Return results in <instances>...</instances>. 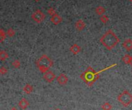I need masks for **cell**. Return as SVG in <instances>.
<instances>
[{
  "label": "cell",
  "instance_id": "cell-13",
  "mask_svg": "<svg viewBox=\"0 0 132 110\" xmlns=\"http://www.w3.org/2000/svg\"><path fill=\"white\" fill-rule=\"evenodd\" d=\"M131 59H132V56H130L129 54H126L124 55L123 57H122V61L124 64L126 65H130V61H131Z\"/></svg>",
  "mask_w": 132,
  "mask_h": 110
},
{
  "label": "cell",
  "instance_id": "cell-3",
  "mask_svg": "<svg viewBox=\"0 0 132 110\" xmlns=\"http://www.w3.org/2000/svg\"><path fill=\"white\" fill-rule=\"evenodd\" d=\"M53 65V60L48 57L47 55H42L37 61H36V66L40 72L45 73L49 71L50 68H51Z\"/></svg>",
  "mask_w": 132,
  "mask_h": 110
},
{
  "label": "cell",
  "instance_id": "cell-25",
  "mask_svg": "<svg viewBox=\"0 0 132 110\" xmlns=\"http://www.w3.org/2000/svg\"><path fill=\"white\" fill-rule=\"evenodd\" d=\"M130 65L132 66V59H131V61H130Z\"/></svg>",
  "mask_w": 132,
  "mask_h": 110
},
{
  "label": "cell",
  "instance_id": "cell-23",
  "mask_svg": "<svg viewBox=\"0 0 132 110\" xmlns=\"http://www.w3.org/2000/svg\"><path fill=\"white\" fill-rule=\"evenodd\" d=\"M7 72H8V69L6 67L4 66L1 67V68H0V73H1L2 75H6Z\"/></svg>",
  "mask_w": 132,
  "mask_h": 110
},
{
  "label": "cell",
  "instance_id": "cell-21",
  "mask_svg": "<svg viewBox=\"0 0 132 110\" xmlns=\"http://www.w3.org/2000/svg\"><path fill=\"white\" fill-rule=\"evenodd\" d=\"M6 34L9 36V37H13V36L15 35V34H16V32L13 29H9L7 30V32H6Z\"/></svg>",
  "mask_w": 132,
  "mask_h": 110
},
{
  "label": "cell",
  "instance_id": "cell-1",
  "mask_svg": "<svg viewBox=\"0 0 132 110\" xmlns=\"http://www.w3.org/2000/svg\"><path fill=\"white\" fill-rule=\"evenodd\" d=\"M100 42L107 50H111L120 43V39L112 30L109 29L102 35Z\"/></svg>",
  "mask_w": 132,
  "mask_h": 110
},
{
  "label": "cell",
  "instance_id": "cell-26",
  "mask_svg": "<svg viewBox=\"0 0 132 110\" xmlns=\"http://www.w3.org/2000/svg\"><path fill=\"white\" fill-rule=\"evenodd\" d=\"M35 1H36V2H39L40 0H35Z\"/></svg>",
  "mask_w": 132,
  "mask_h": 110
},
{
  "label": "cell",
  "instance_id": "cell-11",
  "mask_svg": "<svg viewBox=\"0 0 132 110\" xmlns=\"http://www.w3.org/2000/svg\"><path fill=\"white\" fill-rule=\"evenodd\" d=\"M70 51L73 54V55H76L78 54L79 52H80L81 51V47L77 45V44H73L70 46Z\"/></svg>",
  "mask_w": 132,
  "mask_h": 110
},
{
  "label": "cell",
  "instance_id": "cell-27",
  "mask_svg": "<svg viewBox=\"0 0 132 110\" xmlns=\"http://www.w3.org/2000/svg\"><path fill=\"white\" fill-rule=\"evenodd\" d=\"M55 110H61V109H60V108H56Z\"/></svg>",
  "mask_w": 132,
  "mask_h": 110
},
{
  "label": "cell",
  "instance_id": "cell-9",
  "mask_svg": "<svg viewBox=\"0 0 132 110\" xmlns=\"http://www.w3.org/2000/svg\"><path fill=\"white\" fill-rule=\"evenodd\" d=\"M50 21L52 22L53 24H54V25H58V24H60V22H62L63 19H62V17H60L58 14H55V15H53V16H51Z\"/></svg>",
  "mask_w": 132,
  "mask_h": 110
},
{
  "label": "cell",
  "instance_id": "cell-17",
  "mask_svg": "<svg viewBox=\"0 0 132 110\" xmlns=\"http://www.w3.org/2000/svg\"><path fill=\"white\" fill-rule=\"evenodd\" d=\"M8 58H9V54H8V52H6L4 51V50H2L1 52H0V59H1L2 61H5V60H6Z\"/></svg>",
  "mask_w": 132,
  "mask_h": 110
},
{
  "label": "cell",
  "instance_id": "cell-2",
  "mask_svg": "<svg viewBox=\"0 0 132 110\" xmlns=\"http://www.w3.org/2000/svg\"><path fill=\"white\" fill-rule=\"evenodd\" d=\"M99 74L100 72H96L92 67L88 66L80 75V78L88 86H91L98 79Z\"/></svg>",
  "mask_w": 132,
  "mask_h": 110
},
{
  "label": "cell",
  "instance_id": "cell-12",
  "mask_svg": "<svg viewBox=\"0 0 132 110\" xmlns=\"http://www.w3.org/2000/svg\"><path fill=\"white\" fill-rule=\"evenodd\" d=\"M29 102L27 101V99H22L19 101V107H20L23 110L26 109V108L29 107Z\"/></svg>",
  "mask_w": 132,
  "mask_h": 110
},
{
  "label": "cell",
  "instance_id": "cell-19",
  "mask_svg": "<svg viewBox=\"0 0 132 110\" xmlns=\"http://www.w3.org/2000/svg\"><path fill=\"white\" fill-rule=\"evenodd\" d=\"M100 20L101 21V22H102V23H104V24H107V23L109 22V17H108L107 16H106V15H103V16H101Z\"/></svg>",
  "mask_w": 132,
  "mask_h": 110
},
{
  "label": "cell",
  "instance_id": "cell-28",
  "mask_svg": "<svg viewBox=\"0 0 132 110\" xmlns=\"http://www.w3.org/2000/svg\"><path fill=\"white\" fill-rule=\"evenodd\" d=\"M129 1H130V2H132V0H129Z\"/></svg>",
  "mask_w": 132,
  "mask_h": 110
},
{
  "label": "cell",
  "instance_id": "cell-18",
  "mask_svg": "<svg viewBox=\"0 0 132 110\" xmlns=\"http://www.w3.org/2000/svg\"><path fill=\"white\" fill-rule=\"evenodd\" d=\"M6 32L3 29H0V42L3 43L6 39Z\"/></svg>",
  "mask_w": 132,
  "mask_h": 110
},
{
  "label": "cell",
  "instance_id": "cell-14",
  "mask_svg": "<svg viewBox=\"0 0 132 110\" xmlns=\"http://www.w3.org/2000/svg\"><path fill=\"white\" fill-rule=\"evenodd\" d=\"M105 9L103 7V6H97V8H96V9H95V12H96V14L97 15H98V16H103V15H104V13H105Z\"/></svg>",
  "mask_w": 132,
  "mask_h": 110
},
{
  "label": "cell",
  "instance_id": "cell-10",
  "mask_svg": "<svg viewBox=\"0 0 132 110\" xmlns=\"http://www.w3.org/2000/svg\"><path fill=\"white\" fill-rule=\"evenodd\" d=\"M123 47L127 51L132 50V40L130 39H127L124 43H123Z\"/></svg>",
  "mask_w": 132,
  "mask_h": 110
},
{
  "label": "cell",
  "instance_id": "cell-24",
  "mask_svg": "<svg viewBox=\"0 0 132 110\" xmlns=\"http://www.w3.org/2000/svg\"><path fill=\"white\" fill-rule=\"evenodd\" d=\"M11 110H18V109H17V108H16V107H13V108H12Z\"/></svg>",
  "mask_w": 132,
  "mask_h": 110
},
{
  "label": "cell",
  "instance_id": "cell-5",
  "mask_svg": "<svg viewBox=\"0 0 132 110\" xmlns=\"http://www.w3.org/2000/svg\"><path fill=\"white\" fill-rule=\"evenodd\" d=\"M46 18V15L41 10L38 9L32 14V19L37 23H41Z\"/></svg>",
  "mask_w": 132,
  "mask_h": 110
},
{
  "label": "cell",
  "instance_id": "cell-8",
  "mask_svg": "<svg viewBox=\"0 0 132 110\" xmlns=\"http://www.w3.org/2000/svg\"><path fill=\"white\" fill-rule=\"evenodd\" d=\"M75 27H76V29L78 31H82V30H83V29H85L86 24H85V22H83V19H78V20L76 22V23H75Z\"/></svg>",
  "mask_w": 132,
  "mask_h": 110
},
{
  "label": "cell",
  "instance_id": "cell-15",
  "mask_svg": "<svg viewBox=\"0 0 132 110\" xmlns=\"http://www.w3.org/2000/svg\"><path fill=\"white\" fill-rule=\"evenodd\" d=\"M23 91L26 93V94H29L33 91V87L32 85L30 84H26L24 87H23Z\"/></svg>",
  "mask_w": 132,
  "mask_h": 110
},
{
  "label": "cell",
  "instance_id": "cell-20",
  "mask_svg": "<svg viewBox=\"0 0 132 110\" xmlns=\"http://www.w3.org/2000/svg\"><path fill=\"white\" fill-rule=\"evenodd\" d=\"M12 65H13L14 68H20V66H21V63H20L19 60L16 59V60H14V61L12 62Z\"/></svg>",
  "mask_w": 132,
  "mask_h": 110
},
{
  "label": "cell",
  "instance_id": "cell-22",
  "mask_svg": "<svg viewBox=\"0 0 132 110\" xmlns=\"http://www.w3.org/2000/svg\"><path fill=\"white\" fill-rule=\"evenodd\" d=\"M47 13L50 15V16H53V15H55V14H57V12H56V10L53 9V8H50V9H47Z\"/></svg>",
  "mask_w": 132,
  "mask_h": 110
},
{
  "label": "cell",
  "instance_id": "cell-6",
  "mask_svg": "<svg viewBox=\"0 0 132 110\" xmlns=\"http://www.w3.org/2000/svg\"><path fill=\"white\" fill-rule=\"evenodd\" d=\"M55 79H56V76L54 74V72L52 71H50V70L44 73V75H43V79L49 83L53 82Z\"/></svg>",
  "mask_w": 132,
  "mask_h": 110
},
{
  "label": "cell",
  "instance_id": "cell-4",
  "mask_svg": "<svg viewBox=\"0 0 132 110\" xmlns=\"http://www.w3.org/2000/svg\"><path fill=\"white\" fill-rule=\"evenodd\" d=\"M117 101L124 107H127L132 103V94L127 90L123 91L118 96Z\"/></svg>",
  "mask_w": 132,
  "mask_h": 110
},
{
  "label": "cell",
  "instance_id": "cell-16",
  "mask_svg": "<svg viewBox=\"0 0 132 110\" xmlns=\"http://www.w3.org/2000/svg\"><path fill=\"white\" fill-rule=\"evenodd\" d=\"M101 108H102V110H111L112 105H111V104L110 102H104L101 105Z\"/></svg>",
  "mask_w": 132,
  "mask_h": 110
},
{
  "label": "cell",
  "instance_id": "cell-7",
  "mask_svg": "<svg viewBox=\"0 0 132 110\" xmlns=\"http://www.w3.org/2000/svg\"><path fill=\"white\" fill-rule=\"evenodd\" d=\"M57 81L60 86H65L68 82V77L67 76L66 74H64V73H61V74H60L59 76L57 78Z\"/></svg>",
  "mask_w": 132,
  "mask_h": 110
}]
</instances>
